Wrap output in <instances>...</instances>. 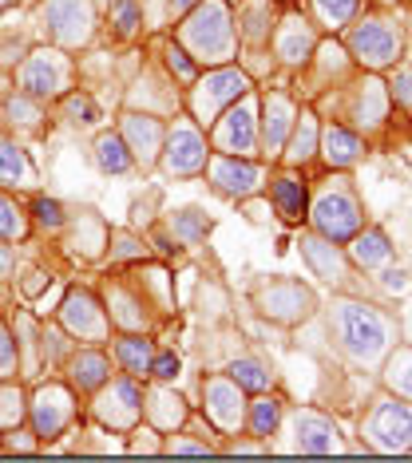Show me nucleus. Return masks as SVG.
I'll return each instance as SVG.
<instances>
[{
	"label": "nucleus",
	"instance_id": "obj_53",
	"mask_svg": "<svg viewBox=\"0 0 412 463\" xmlns=\"http://www.w3.org/2000/svg\"><path fill=\"white\" fill-rule=\"evenodd\" d=\"M5 5H8V0H0V8H5Z\"/></svg>",
	"mask_w": 412,
	"mask_h": 463
},
{
	"label": "nucleus",
	"instance_id": "obj_15",
	"mask_svg": "<svg viewBox=\"0 0 412 463\" xmlns=\"http://www.w3.org/2000/svg\"><path fill=\"white\" fill-rule=\"evenodd\" d=\"M60 321H63V329H68L72 336H88V341H100V336L108 333V317H103V309L95 305L91 293H83V289L68 293V301H63V309H60Z\"/></svg>",
	"mask_w": 412,
	"mask_h": 463
},
{
	"label": "nucleus",
	"instance_id": "obj_19",
	"mask_svg": "<svg viewBox=\"0 0 412 463\" xmlns=\"http://www.w3.org/2000/svg\"><path fill=\"white\" fill-rule=\"evenodd\" d=\"M273 210L282 222H302L310 210V191H305L302 175H278L273 178Z\"/></svg>",
	"mask_w": 412,
	"mask_h": 463
},
{
	"label": "nucleus",
	"instance_id": "obj_7",
	"mask_svg": "<svg viewBox=\"0 0 412 463\" xmlns=\"http://www.w3.org/2000/svg\"><path fill=\"white\" fill-rule=\"evenodd\" d=\"M250 91V80L235 68H218L190 91V108H195L198 123H215L218 111H226L235 99H242Z\"/></svg>",
	"mask_w": 412,
	"mask_h": 463
},
{
	"label": "nucleus",
	"instance_id": "obj_22",
	"mask_svg": "<svg viewBox=\"0 0 412 463\" xmlns=\"http://www.w3.org/2000/svg\"><path fill=\"white\" fill-rule=\"evenodd\" d=\"M317 151L325 155V163L330 166H353L357 159H361V139H357L353 131L330 123V128H321V143H317Z\"/></svg>",
	"mask_w": 412,
	"mask_h": 463
},
{
	"label": "nucleus",
	"instance_id": "obj_8",
	"mask_svg": "<svg viewBox=\"0 0 412 463\" xmlns=\"http://www.w3.org/2000/svg\"><path fill=\"white\" fill-rule=\"evenodd\" d=\"M285 428H290V451H305V456H330V451H341V431L330 416L313 412V408H298V412L285 416Z\"/></svg>",
	"mask_w": 412,
	"mask_h": 463
},
{
	"label": "nucleus",
	"instance_id": "obj_39",
	"mask_svg": "<svg viewBox=\"0 0 412 463\" xmlns=\"http://www.w3.org/2000/svg\"><path fill=\"white\" fill-rule=\"evenodd\" d=\"M63 108H68V115L76 123H95V119H100V108H95V99L91 96H80V91H72V96L63 99Z\"/></svg>",
	"mask_w": 412,
	"mask_h": 463
},
{
	"label": "nucleus",
	"instance_id": "obj_5",
	"mask_svg": "<svg viewBox=\"0 0 412 463\" xmlns=\"http://www.w3.org/2000/svg\"><path fill=\"white\" fill-rule=\"evenodd\" d=\"M254 305L262 309V317H270L278 325H302L313 317L317 298L298 278H270L254 289Z\"/></svg>",
	"mask_w": 412,
	"mask_h": 463
},
{
	"label": "nucleus",
	"instance_id": "obj_43",
	"mask_svg": "<svg viewBox=\"0 0 412 463\" xmlns=\"http://www.w3.org/2000/svg\"><path fill=\"white\" fill-rule=\"evenodd\" d=\"M151 376L155 381H175L178 376V356L175 353H158L151 361Z\"/></svg>",
	"mask_w": 412,
	"mask_h": 463
},
{
	"label": "nucleus",
	"instance_id": "obj_9",
	"mask_svg": "<svg viewBox=\"0 0 412 463\" xmlns=\"http://www.w3.org/2000/svg\"><path fill=\"white\" fill-rule=\"evenodd\" d=\"M215 139L222 151H235L242 159L258 151V119L250 99H238V108H226V115L215 119Z\"/></svg>",
	"mask_w": 412,
	"mask_h": 463
},
{
	"label": "nucleus",
	"instance_id": "obj_20",
	"mask_svg": "<svg viewBox=\"0 0 412 463\" xmlns=\"http://www.w3.org/2000/svg\"><path fill=\"white\" fill-rule=\"evenodd\" d=\"M349 241H353V246H349V254H353V261L361 269H380V266H388V261H393V241H388L385 230H377V226L357 230Z\"/></svg>",
	"mask_w": 412,
	"mask_h": 463
},
{
	"label": "nucleus",
	"instance_id": "obj_42",
	"mask_svg": "<svg viewBox=\"0 0 412 463\" xmlns=\"http://www.w3.org/2000/svg\"><path fill=\"white\" fill-rule=\"evenodd\" d=\"M388 91H393V99L400 103V108H408V111H412V68L397 71V80L388 83Z\"/></svg>",
	"mask_w": 412,
	"mask_h": 463
},
{
	"label": "nucleus",
	"instance_id": "obj_6",
	"mask_svg": "<svg viewBox=\"0 0 412 463\" xmlns=\"http://www.w3.org/2000/svg\"><path fill=\"white\" fill-rule=\"evenodd\" d=\"M349 52L369 68H388L400 56V28L385 16H365L349 28L345 36Z\"/></svg>",
	"mask_w": 412,
	"mask_h": 463
},
{
	"label": "nucleus",
	"instance_id": "obj_13",
	"mask_svg": "<svg viewBox=\"0 0 412 463\" xmlns=\"http://www.w3.org/2000/svg\"><path fill=\"white\" fill-rule=\"evenodd\" d=\"M143 412V392L139 384L127 376V381H115L111 388H103V396L95 400V416L111 428H131Z\"/></svg>",
	"mask_w": 412,
	"mask_h": 463
},
{
	"label": "nucleus",
	"instance_id": "obj_17",
	"mask_svg": "<svg viewBox=\"0 0 412 463\" xmlns=\"http://www.w3.org/2000/svg\"><path fill=\"white\" fill-rule=\"evenodd\" d=\"M68 416H72V396H68V388H60V384H48V388H40L36 392V404H32V420H36V431L44 439H56L63 424H68Z\"/></svg>",
	"mask_w": 412,
	"mask_h": 463
},
{
	"label": "nucleus",
	"instance_id": "obj_24",
	"mask_svg": "<svg viewBox=\"0 0 412 463\" xmlns=\"http://www.w3.org/2000/svg\"><path fill=\"white\" fill-rule=\"evenodd\" d=\"M123 135H127V151H135L143 163H151V155L158 151V139H163V128L151 115H127L123 119Z\"/></svg>",
	"mask_w": 412,
	"mask_h": 463
},
{
	"label": "nucleus",
	"instance_id": "obj_26",
	"mask_svg": "<svg viewBox=\"0 0 412 463\" xmlns=\"http://www.w3.org/2000/svg\"><path fill=\"white\" fill-rule=\"evenodd\" d=\"M131 163H135V155L127 151V143L115 131L95 139V166H100L103 175H127L131 171Z\"/></svg>",
	"mask_w": 412,
	"mask_h": 463
},
{
	"label": "nucleus",
	"instance_id": "obj_45",
	"mask_svg": "<svg viewBox=\"0 0 412 463\" xmlns=\"http://www.w3.org/2000/svg\"><path fill=\"white\" fill-rule=\"evenodd\" d=\"M167 64H171V71H175V76L178 80H195V64H190V60H187V52L183 48H171V52H167Z\"/></svg>",
	"mask_w": 412,
	"mask_h": 463
},
{
	"label": "nucleus",
	"instance_id": "obj_16",
	"mask_svg": "<svg viewBox=\"0 0 412 463\" xmlns=\"http://www.w3.org/2000/svg\"><path fill=\"white\" fill-rule=\"evenodd\" d=\"M298 246H302V258L310 261V269L325 281V286H341L349 278V261H345L341 250H337V241L321 238V234H302Z\"/></svg>",
	"mask_w": 412,
	"mask_h": 463
},
{
	"label": "nucleus",
	"instance_id": "obj_14",
	"mask_svg": "<svg viewBox=\"0 0 412 463\" xmlns=\"http://www.w3.org/2000/svg\"><path fill=\"white\" fill-rule=\"evenodd\" d=\"M163 166H167V175H198L203 171L206 166V139L198 135V128L175 123L171 143H167V155H163Z\"/></svg>",
	"mask_w": 412,
	"mask_h": 463
},
{
	"label": "nucleus",
	"instance_id": "obj_49",
	"mask_svg": "<svg viewBox=\"0 0 412 463\" xmlns=\"http://www.w3.org/2000/svg\"><path fill=\"white\" fill-rule=\"evenodd\" d=\"M167 5H171V13H175V16H187L190 8L198 5V0H167Z\"/></svg>",
	"mask_w": 412,
	"mask_h": 463
},
{
	"label": "nucleus",
	"instance_id": "obj_11",
	"mask_svg": "<svg viewBox=\"0 0 412 463\" xmlns=\"http://www.w3.org/2000/svg\"><path fill=\"white\" fill-rule=\"evenodd\" d=\"M44 28L56 44H83L91 36V8L83 0H48Z\"/></svg>",
	"mask_w": 412,
	"mask_h": 463
},
{
	"label": "nucleus",
	"instance_id": "obj_44",
	"mask_svg": "<svg viewBox=\"0 0 412 463\" xmlns=\"http://www.w3.org/2000/svg\"><path fill=\"white\" fill-rule=\"evenodd\" d=\"M16 373V341L0 329V376H13Z\"/></svg>",
	"mask_w": 412,
	"mask_h": 463
},
{
	"label": "nucleus",
	"instance_id": "obj_46",
	"mask_svg": "<svg viewBox=\"0 0 412 463\" xmlns=\"http://www.w3.org/2000/svg\"><path fill=\"white\" fill-rule=\"evenodd\" d=\"M8 111H13V119H20V123H28V128H32V123H36V119H40V115H36V108H32V103H28V99H13V103H8Z\"/></svg>",
	"mask_w": 412,
	"mask_h": 463
},
{
	"label": "nucleus",
	"instance_id": "obj_4",
	"mask_svg": "<svg viewBox=\"0 0 412 463\" xmlns=\"http://www.w3.org/2000/svg\"><path fill=\"white\" fill-rule=\"evenodd\" d=\"M361 431L373 451H385V456L412 451V404H405V396H397V392L373 400Z\"/></svg>",
	"mask_w": 412,
	"mask_h": 463
},
{
	"label": "nucleus",
	"instance_id": "obj_40",
	"mask_svg": "<svg viewBox=\"0 0 412 463\" xmlns=\"http://www.w3.org/2000/svg\"><path fill=\"white\" fill-rule=\"evenodd\" d=\"M20 416H24V400H20L16 388H0V424H20Z\"/></svg>",
	"mask_w": 412,
	"mask_h": 463
},
{
	"label": "nucleus",
	"instance_id": "obj_3",
	"mask_svg": "<svg viewBox=\"0 0 412 463\" xmlns=\"http://www.w3.org/2000/svg\"><path fill=\"white\" fill-rule=\"evenodd\" d=\"M183 40L198 60H215V64L230 60V52H235V24L226 16V5L222 0H206V5L198 0L195 13L183 24Z\"/></svg>",
	"mask_w": 412,
	"mask_h": 463
},
{
	"label": "nucleus",
	"instance_id": "obj_30",
	"mask_svg": "<svg viewBox=\"0 0 412 463\" xmlns=\"http://www.w3.org/2000/svg\"><path fill=\"white\" fill-rule=\"evenodd\" d=\"M230 381H235L242 392H266L270 388V368L262 361H254V356H238V361H230Z\"/></svg>",
	"mask_w": 412,
	"mask_h": 463
},
{
	"label": "nucleus",
	"instance_id": "obj_10",
	"mask_svg": "<svg viewBox=\"0 0 412 463\" xmlns=\"http://www.w3.org/2000/svg\"><path fill=\"white\" fill-rule=\"evenodd\" d=\"M63 83H68V60H63L60 52L40 48V52H32L28 64L20 68V88H24V96H36V99L56 96Z\"/></svg>",
	"mask_w": 412,
	"mask_h": 463
},
{
	"label": "nucleus",
	"instance_id": "obj_47",
	"mask_svg": "<svg viewBox=\"0 0 412 463\" xmlns=\"http://www.w3.org/2000/svg\"><path fill=\"white\" fill-rule=\"evenodd\" d=\"M385 289L388 293H408V273L405 269H388L385 273Z\"/></svg>",
	"mask_w": 412,
	"mask_h": 463
},
{
	"label": "nucleus",
	"instance_id": "obj_33",
	"mask_svg": "<svg viewBox=\"0 0 412 463\" xmlns=\"http://www.w3.org/2000/svg\"><path fill=\"white\" fill-rule=\"evenodd\" d=\"M171 230H175V238H178V241L195 246V241H203V238L210 234V218L203 214V210L187 206V210H178V214L171 218Z\"/></svg>",
	"mask_w": 412,
	"mask_h": 463
},
{
	"label": "nucleus",
	"instance_id": "obj_12",
	"mask_svg": "<svg viewBox=\"0 0 412 463\" xmlns=\"http://www.w3.org/2000/svg\"><path fill=\"white\" fill-rule=\"evenodd\" d=\"M210 186H215L222 198H242V203H246L250 194L262 191V166L218 155V159L210 163Z\"/></svg>",
	"mask_w": 412,
	"mask_h": 463
},
{
	"label": "nucleus",
	"instance_id": "obj_27",
	"mask_svg": "<svg viewBox=\"0 0 412 463\" xmlns=\"http://www.w3.org/2000/svg\"><path fill=\"white\" fill-rule=\"evenodd\" d=\"M293 139L290 146H285V163H293V166H305L317 155V119H313V111H302V119L293 123Z\"/></svg>",
	"mask_w": 412,
	"mask_h": 463
},
{
	"label": "nucleus",
	"instance_id": "obj_41",
	"mask_svg": "<svg viewBox=\"0 0 412 463\" xmlns=\"http://www.w3.org/2000/svg\"><path fill=\"white\" fill-rule=\"evenodd\" d=\"M20 234H24V218H20V210L0 194V238H20Z\"/></svg>",
	"mask_w": 412,
	"mask_h": 463
},
{
	"label": "nucleus",
	"instance_id": "obj_52",
	"mask_svg": "<svg viewBox=\"0 0 412 463\" xmlns=\"http://www.w3.org/2000/svg\"><path fill=\"white\" fill-rule=\"evenodd\" d=\"M405 333H408V341H412V313H408V321H405Z\"/></svg>",
	"mask_w": 412,
	"mask_h": 463
},
{
	"label": "nucleus",
	"instance_id": "obj_21",
	"mask_svg": "<svg viewBox=\"0 0 412 463\" xmlns=\"http://www.w3.org/2000/svg\"><path fill=\"white\" fill-rule=\"evenodd\" d=\"M293 119H298V115H293L290 96H282V91H270V96H266V128H262V143H266L270 155L282 151V143H285V135H290Z\"/></svg>",
	"mask_w": 412,
	"mask_h": 463
},
{
	"label": "nucleus",
	"instance_id": "obj_51",
	"mask_svg": "<svg viewBox=\"0 0 412 463\" xmlns=\"http://www.w3.org/2000/svg\"><path fill=\"white\" fill-rule=\"evenodd\" d=\"M230 451H235V456H250V451H262V444H235Z\"/></svg>",
	"mask_w": 412,
	"mask_h": 463
},
{
	"label": "nucleus",
	"instance_id": "obj_37",
	"mask_svg": "<svg viewBox=\"0 0 412 463\" xmlns=\"http://www.w3.org/2000/svg\"><path fill=\"white\" fill-rule=\"evenodd\" d=\"M151 412H155V420H158V428H171V424H178V420H183V400L171 396V392H158L155 404H151Z\"/></svg>",
	"mask_w": 412,
	"mask_h": 463
},
{
	"label": "nucleus",
	"instance_id": "obj_36",
	"mask_svg": "<svg viewBox=\"0 0 412 463\" xmlns=\"http://www.w3.org/2000/svg\"><path fill=\"white\" fill-rule=\"evenodd\" d=\"M313 5H317V13H321L325 24L341 28L345 20L357 13V5H361V0H313Z\"/></svg>",
	"mask_w": 412,
	"mask_h": 463
},
{
	"label": "nucleus",
	"instance_id": "obj_25",
	"mask_svg": "<svg viewBox=\"0 0 412 463\" xmlns=\"http://www.w3.org/2000/svg\"><path fill=\"white\" fill-rule=\"evenodd\" d=\"M108 373H111V364L100 349H83V353L72 356V384L83 388V392H88V388H100L108 381Z\"/></svg>",
	"mask_w": 412,
	"mask_h": 463
},
{
	"label": "nucleus",
	"instance_id": "obj_38",
	"mask_svg": "<svg viewBox=\"0 0 412 463\" xmlns=\"http://www.w3.org/2000/svg\"><path fill=\"white\" fill-rule=\"evenodd\" d=\"M32 214H36V222L44 230H60L63 226V206L56 203V198H36V203H32Z\"/></svg>",
	"mask_w": 412,
	"mask_h": 463
},
{
	"label": "nucleus",
	"instance_id": "obj_35",
	"mask_svg": "<svg viewBox=\"0 0 412 463\" xmlns=\"http://www.w3.org/2000/svg\"><path fill=\"white\" fill-rule=\"evenodd\" d=\"M111 24H115V36H131L135 28L143 24L139 0H115L111 5Z\"/></svg>",
	"mask_w": 412,
	"mask_h": 463
},
{
	"label": "nucleus",
	"instance_id": "obj_2",
	"mask_svg": "<svg viewBox=\"0 0 412 463\" xmlns=\"http://www.w3.org/2000/svg\"><path fill=\"white\" fill-rule=\"evenodd\" d=\"M310 218H313V230L321 238H330V241H349L353 238L357 230H361V222H365L361 198H357L353 183H349L345 175L330 178V183L317 191Z\"/></svg>",
	"mask_w": 412,
	"mask_h": 463
},
{
	"label": "nucleus",
	"instance_id": "obj_50",
	"mask_svg": "<svg viewBox=\"0 0 412 463\" xmlns=\"http://www.w3.org/2000/svg\"><path fill=\"white\" fill-rule=\"evenodd\" d=\"M8 269H13V250L0 246V278H8Z\"/></svg>",
	"mask_w": 412,
	"mask_h": 463
},
{
	"label": "nucleus",
	"instance_id": "obj_28",
	"mask_svg": "<svg viewBox=\"0 0 412 463\" xmlns=\"http://www.w3.org/2000/svg\"><path fill=\"white\" fill-rule=\"evenodd\" d=\"M32 178H36V171H32L28 155L20 151V146H13L8 139H0V183L5 186H28Z\"/></svg>",
	"mask_w": 412,
	"mask_h": 463
},
{
	"label": "nucleus",
	"instance_id": "obj_32",
	"mask_svg": "<svg viewBox=\"0 0 412 463\" xmlns=\"http://www.w3.org/2000/svg\"><path fill=\"white\" fill-rule=\"evenodd\" d=\"M282 424V400H273V396H258L250 404V431L258 439H270L273 431H278Z\"/></svg>",
	"mask_w": 412,
	"mask_h": 463
},
{
	"label": "nucleus",
	"instance_id": "obj_1",
	"mask_svg": "<svg viewBox=\"0 0 412 463\" xmlns=\"http://www.w3.org/2000/svg\"><path fill=\"white\" fill-rule=\"evenodd\" d=\"M330 333L353 364H385V356L397 345V321L388 313H380L377 305L353 301V298H337L330 305Z\"/></svg>",
	"mask_w": 412,
	"mask_h": 463
},
{
	"label": "nucleus",
	"instance_id": "obj_23",
	"mask_svg": "<svg viewBox=\"0 0 412 463\" xmlns=\"http://www.w3.org/2000/svg\"><path fill=\"white\" fill-rule=\"evenodd\" d=\"M317 48V40L310 33V24L298 16L282 20V33H278V56L285 60V64H305L310 60V52Z\"/></svg>",
	"mask_w": 412,
	"mask_h": 463
},
{
	"label": "nucleus",
	"instance_id": "obj_31",
	"mask_svg": "<svg viewBox=\"0 0 412 463\" xmlns=\"http://www.w3.org/2000/svg\"><path fill=\"white\" fill-rule=\"evenodd\" d=\"M385 384L388 392L412 400V349H393L385 356Z\"/></svg>",
	"mask_w": 412,
	"mask_h": 463
},
{
	"label": "nucleus",
	"instance_id": "obj_29",
	"mask_svg": "<svg viewBox=\"0 0 412 463\" xmlns=\"http://www.w3.org/2000/svg\"><path fill=\"white\" fill-rule=\"evenodd\" d=\"M115 356H120V364L127 368L131 376H151V341H143V336H123L120 345H115Z\"/></svg>",
	"mask_w": 412,
	"mask_h": 463
},
{
	"label": "nucleus",
	"instance_id": "obj_48",
	"mask_svg": "<svg viewBox=\"0 0 412 463\" xmlns=\"http://www.w3.org/2000/svg\"><path fill=\"white\" fill-rule=\"evenodd\" d=\"M171 451H178V456H206V444H190V439H171Z\"/></svg>",
	"mask_w": 412,
	"mask_h": 463
},
{
	"label": "nucleus",
	"instance_id": "obj_34",
	"mask_svg": "<svg viewBox=\"0 0 412 463\" xmlns=\"http://www.w3.org/2000/svg\"><path fill=\"white\" fill-rule=\"evenodd\" d=\"M357 119H361L365 128H377V123L385 119V88H380L377 80H369L361 88V99H357Z\"/></svg>",
	"mask_w": 412,
	"mask_h": 463
},
{
	"label": "nucleus",
	"instance_id": "obj_18",
	"mask_svg": "<svg viewBox=\"0 0 412 463\" xmlns=\"http://www.w3.org/2000/svg\"><path fill=\"white\" fill-rule=\"evenodd\" d=\"M203 396H206V408L218 428L235 431L242 424V388L230 381V376H210L203 384Z\"/></svg>",
	"mask_w": 412,
	"mask_h": 463
}]
</instances>
